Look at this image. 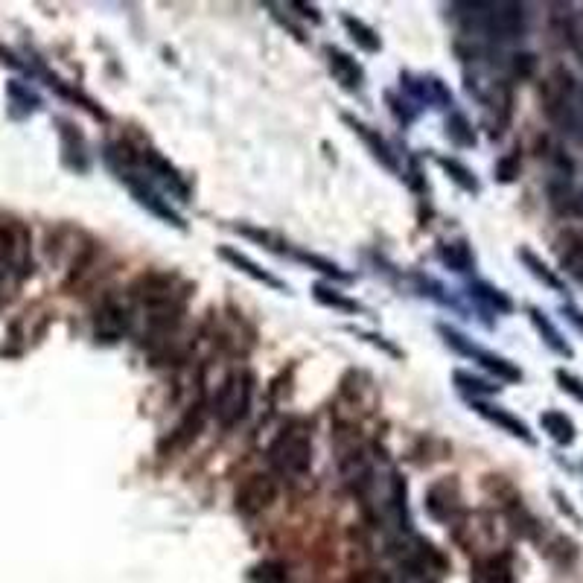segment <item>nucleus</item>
<instances>
[{"label":"nucleus","mask_w":583,"mask_h":583,"mask_svg":"<svg viewBox=\"0 0 583 583\" xmlns=\"http://www.w3.org/2000/svg\"><path fill=\"white\" fill-rule=\"evenodd\" d=\"M540 426H543V432L549 435L551 441L560 446H572L575 438H578V429H575L572 417L557 412V409H549V412L540 414Z\"/></svg>","instance_id":"nucleus-17"},{"label":"nucleus","mask_w":583,"mask_h":583,"mask_svg":"<svg viewBox=\"0 0 583 583\" xmlns=\"http://www.w3.org/2000/svg\"><path fill=\"white\" fill-rule=\"evenodd\" d=\"M120 181L129 187V193L135 196V202L140 207H146L149 213H155L158 219H164L167 225H175V228H184V222H181V216L172 210L155 190H152V184L146 181V175H138V172H126V175H120Z\"/></svg>","instance_id":"nucleus-11"},{"label":"nucleus","mask_w":583,"mask_h":583,"mask_svg":"<svg viewBox=\"0 0 583 583\" xmlns=\"http://www.w3.org/2000/svg\"><path fill=\"white\" fill-rule=\"evenodd\" d=\"M566 35H569V44H572V50L578 53V59L583 62V9L581 12H572V15H569Z\"/></svg>","instance_id":"nucleus-31"},{"label":"nucleus","mask_w":583,"mask_h":583,"mask_svg":"<svg viewBox=\"0 0 583 583\" xmlns=\"http://www.w3.org/2000/svg\"><path fill=\"white\" fill-rule=\"evenodd\" d=\"M298 260H304L307 266H315L318 272H324V275L336 277V280H350V275H344V272L339 269V266H336V263H330V260L318 257V254H304V251H298Z\"/></svg>","instance_id":"nucleus-30"},{"label":"nucleus","mask_w":583,"mask_h":583,"mask_svg":"<svg viewBox=\"0 0 583 583\" xmlns=\"http://www.w3.org/2000/svg\"><path fill=\"white\" fill-rule=\"evenodd\" d=\"M473 403V409L484 417V420H490L493 426H499L502 432H508V435H514V438H519V441H525V444H537L534 441V435H531V429L519 420V417H514V414L508 412V409H499V406H490V403H484V400H470Z\"/></svg>","instance_id":"nucleus-16"},{"label":"nucleus","mask_w":583,"mask_h":583,"mask_svg":"<svg viewBox=\"0 0 583 583\" xmlns=\"http://www.w3.org/2000/svg\"><path fill=\"white\" fill-rule=\"evenodd\" d=\"M138 167H146V172L155 175L178 202H190V187H187V181L181 178V172L175 170L158 149H152V146H138Z\"/></svg>","instance_id":"nucleus-9"},{"label":"nucleus","mask_w":583,"mask_h":583,"mask_svg":"<svg viewBox=\"0 0 583 583\" xmlns=\"http://www.w3.org/2000/svg\"><path fill=\"white\" fill-rule=\"evenodd\" d=\"M438 260L444 263L446 269H452V272H470L473 263H476L473 248H470L464 240L441 242V245H438Z\"/></svg>","instance_id":"nucleus-21"},{"label":"nucleus","mask_w":583,"mask_h":583,"mask_svg":"<svg viewBox=\"0 0 583 583\" xmlns=\"http://www.w3.org/2000/svg\"><path fill=\"white\" fill-rule=\"evenodd\" d=\"M543 105L551 123L569 135H583V91L569 70H554L543 82Z\"/></svg>","instance_id":"nucleus-3"},{"label":"nucleus","mask_w":583,"mask_h":583,"mask_svg":"<svg viewBox=\"0 0 583 583\" xmlns=\"http://www.w3.org/2000/svg\"><path fill=\"white\" fill-rule=\"evenodd\" d=\"M342 24L347 35L356 41V47H362L365 53H377L379 47H382V41H379V35L374 27H368L362 18H353V15H342Z\"/></svg>","instance_id":"nucleus-22"},{"label":"nucleus","mask_w":583,"mask_h":583,"mask_svg":"<svg viewBox=\"0 0 583 583\" xmlns=\"http://www.w3.org/2000/svg\"><path fill=\"white\" fill-rule=\"evenodd\" d=\"M260 583H286V575L277 563H266L260 566Z\"/></svg>","instance_id":"nucleus-34"},{"label":"nucleus","mask_w":583,"mask_h":583,"mask_svg":"<svg viewBox=\"0 0 583 583\" xmlns=\"http://www.w3.org/2000/svg\"><path fill=\"white\" fill-rule=\"evenodd\" d=\"M516 175H519V158L516 155H508L496 164V178L499 181H514Z\"/></svg>","instance_id":"nucleus-33"},{"label":"nucleus","mask_w":583,"mask_h":583,"mask_svg":"<svg viewBox=\"0 0 583 583\" xmlns=\"http://www.w3.org/2000/svg\"><path fill=\"white\" fill-rule=\"evenodd\" d=\"M438 164H441V170L464 190V193H479V178H476V172L470 170L467 164H461L458 158H438Z\"/></svg>","instance_id":"nucleus-26"},{"label":"nucleus","mask_w":583,"mask_h":583,"mask_svg":"<svg viewBox=\"0 0 583 583\" xmlns=\"http://www.w3.org/2000/svg\"><path fill=\"white\" fill-rule=\"evenodd\" d=\"M452 18L467 33L487 35L496 41L519 38L528 27V12L522 3H452Z\"/></svg>","instance_id":"nucleus-2"},{"label":"nucleus","mask_w":583,"mask_h":583,"mask_svg":"<svg viewBox=\"0 0 583 583\" xmlns=\"http://www.w3.org/2000/svg\"><path fill=\"white\" fill-rule=\"evenodd\" d=\"M560 312L566 315V321H569V324H572V327H575V330H578V333L583 336V312L581 309L572 307V304H566V307L560 309Z\"/></svg>","instance_id":"nucleus-35"},{"label":"nucleus","mask_w":583,"mask_h":583,"mask_svg":"<svg viewBox=\"0 0 583 583\" xmlns=\"http://www.w3.org/2000/svg\"><path fill=\"white\" fill-rule=\"evenodd\" d=\"M446 138L452 140L455 146H461V149L476 146V132H473L470 120H467L461 111H452V114L446 117Z\"/></svg>","instance_id":"nucleus-27"},{"label":"nucleus","mask_w":583,"mask_h":583,"mask_svg":"<svg viewBox=\"0 0 583 583\" xmlns=\"http://www.w3.org/2000/svg\"><path fill=\"white\" fill-rule=\"evenodd\" d=\"M342 120L350 126V132L353 135H359L362 138V143L368 146V152L377 158L379 164L385 167V170H391V172H400V164H397V155L391 152V146L385 143V138L379 135L377 129H371L368 123H362V120H356L353 114H342Z\"/></svg>","instance_id":"nucleus-13"},{"label":"nucleus","mask_w":583,"mask_h":583,"mask_svg":"<svg viewBox=\"0 0 583 583\" xmlns=\"http://www.w3.org/2000/svg\"><path fill=\"white\" fill-rule=\"evenodd\" d=\"M461 511V487L455 479H438L426 490V514L435 522H455Z\"/></svg>","instance_id":"nucleus-10"},{"label":"nucleus","mask_w":583,"mask_h":583,"mask_svg":"<svg viewBox=\"0 0 583 583\" xmlns=\"http://www.w3.org/2000/svg\"><path fill=\"white\" fill-rule=\"evenodd\" d=\"M557 254H560V266L566 275H572L583 286V240L575 234H566L557 242Z\"/></svg>","instance_id":"nucleus-20"},{"label":"nucleus","mask_w":583,"mask_h":583,"mask_svg":"<svg viewBox=\"0 0 583 583\" xmlns=\"http://www.w3.org/2000/svg\"><path fill=\"white\" fill-rule=\"evenodd\" d=\"M438 333L444 336V342L449 344L452 350H458V353H464V356L476 359L484 371L496 374V377L505 379V382H519V379H522V371L516 368L511 359H505V356H499V353H493V350H484V347L473 344L470 339H464L458 330H452V327H446V324L438 327Z\"/></svg>","instance_id":"nucleus-6"},{"label":"nucleus","mask_w":583,"mask_h":583,"mask_svg":"<svg viewBox=\"0 0 583 583\" xmlns=\"http://www.w3.org/2000/svg\"><path fill=\"white\" fill-rule=\"evenodd\" d=\"M62 129V149H65V164L70 170L85 172L88 170V152H85V138L76 132V126H70L65 120H59Z\"/></svg>","instance_id":"nucleus-19"},{"label":"nucleus","mask_w":583,"mask_h":583,"mask_svg":"<svg viewBox=\"0 0 583 583\" xmlns=\"http://www.w3.org/2000/svg\"><path fill=\"white\" fill-rule=\"evenodd\" d=\"M312 295H315V301L318 304H324V307H333L339 309V312H362V304H356L353 298H347V295H342L339 289H333V286H327V283H315L312 286Z\"/></svg>","instance_id":"nucleus-24"},{"label":"nucleus","mask_w":583,"mask_h":583,"mask_svg":"<svg viewBox=\"0 0 583 583\" xmlns=\"http://www.w3.org/2000/svg\"><path fill=\"white\" fill-rule=\"evenodd\" d=\"M251 397H254V374L251 371H234L222 379L216 397H213V417L222 429H234L248 417L251 409Z\"/></svg>","instance_id":"nucleus-5"},{"label":"nucleus","mask_w":583,"mask_h":583,"mask_svg":"<svg viewBox=\"0 0 583 583\" xmlns=\"http://www.w3.org/2000/svg\"><path fill=\"white\" fill-rule=\"evenodd\" d=\"M481 583H511V557L508 554H493L481 563Z\"/></svg>","instance_id":"nucleus-28"},{"label":"nucleus","mask_w":583,"mask_h":583,"mask_svg":"<svg viewBox=\"0 0 583 583\" xmlns=\"http://www.w3.org/2000/svg\"><path fill=\"white\" fill-rule=\"evenodd\" d=\"M324 56H327V68L333 73V79L342 85L344 91H362L365 70L350 53H344L339 47H324Z\"/></svg>","instance_id":"nucleus-12"},{"label":"nucleus","mask_w":583,"mask_h":583,"mask_svg":"<svg viewBox=\"0 0 583 583\" xmlns=\"http://www.w3.org/2000/svg\"><path fill=\"white\" fill-rule=\"evenodd\" d=\"M403 85L406 91L412 94L417 103L438 105V108H449L452 105V94L438 76H412V73H403Z\"/></svg>","instance_id":"nucleus-14"},{"label":"nucleus","mask_w":583,"mask_h":583,"mask_svg":"<svg viewBox=\"0 0 583 583\" xmlns=\"http://www.w3.org/2000/svg\"><path fill=\"white\" fill-rule=\"evenodd\" d=\"M269 464L286 481H301L312 470V432L304 423H289L269 444Z\"/></svg>","instance_id":"nucleus-4"},{"label":"nucleus","mask_w":583,"mask_h":583,"mask_svg":"<svg viewBox=\"0 0 583 583\" xmlns=\"http://www.w3.org/2000/svg\"><path fill=\"white\" fill-rule=\"evenodd\" d=\"M528 318H531L534 330L543 336V342H546V347H549V350H554L557 356H566V359H572V347H569V342L563 339V333H560V330L551 324L549 315H546L543 309L531 307L528 309Z\"/></svg>","instance_id":"nucleus-18"},{"label":"nucleus","mask_w":583,"mask_h":583,"mask_svg":"<svg viewBox=\"0 0 583 583\" xmlns=\"http://www.w3.org/2000/svg\"><path fill=\"white\" fill-rule=\"evenodd\" d=\"M129 295L146 309L152 339H170L172 333H175V327L181 324V315H184L187 286L175 275L146 272V275H140L132 283Z\"/></svg>","instance_id":"nucleus-1"},{"label":"nucleus","mask_w":583,"mask_h":583,"mask_svg":"<svg viewBox=\"0 0 583 583\" xmlns=\"http://www.w3.org/2000/svg\"><path fill=\"white\" fill-rule=\"evenodd\" d=\"M452 379H455V385H458L464 394H473V400H481V397H487V394H493V391H496V385H490V382H484V379L473 377V374H467V371H455Z\"/></svg>","instance_id":"nucleus-29"},{"label":"nucleus","mask_w":583,"mask_h":583,"mask_svg":"<svg viewBox=\"0 0 583 583\" xmlns=\"http://www.w3.org/2000/svg\"><path fill=\"white\" fill-rule=\"evenodd\" d=\"M132 327V309L123 298L108 295L94 312V336L100 342H120Z\"/></svg>","instance_id":"nucleus-7"},{"label":"nucleus","mask_w":583,"mask_h":583,"mask_svg":"<svg viewBox=\"0 0 583 583\" xmlns=\"http://www.w3.org/2000/svg\"><path fill=\"white\" fill-rule=\"evenodd\" d=\"M277 499V481L269 473H254L237 487V511L242 516H257L269 511Z\"/></svg>","instance_id":"nucleus-8"},{"label":"nucleus","mask_w":583,"mask_h":583,"mask_svg":"<svg viewBox=\"0 0 583 583\" xmlns=\"http://www.w3.org/2000/svg\"><path fill=\"white\" fill-rule=\"evenodd\" d=\"M557 382H560V388L566 391V394H572L575 400H581L583 403V382L578 377H572V374H566V371H557Z\"/></svg>","instance_id":"nucleus-32"},{"label":"nucleus","mask_w":583,"mask_h":583,"mask_svg":"<svg viewBox=\"0 0 583 583\" xmlns=\"http://www.w3.org/2000/svg\"><path fill=\"white\" fill-rule=\"evenodd\" d=\"M470 292H473V298H479L484 307H490L493 312H514V301L502 292V289H496V286H490V283H484V280H476L473 286H470Z\"/></svg>","instance_id":"nucleus-25"},{"label":"nucleus","mask_w":583,"mask_h":583,"mask_svg":"<svg viewBox=\"0 0 583 583\" xmlns=\"http://www.w3.org/2000/svg\"><path fill=\"white\" fill-rule=\"evenodd\" d=\"M219 257H222L228 266H234L237 272L251 277V280H257V283H263V286H269V289H277V292H289V289H286V283H283L280 277H275L272 272H266V269H260V266L248 257V254H242V251H237V248L222 245V248H219Z\"/></svg>","instance_id":"nucleus-15"},{"label":"nucleus","mask_w":583,"mask_h":583,"mask_svg":"<svg viewBox=\"0 0 583 583\" xmlns=\"http://www.w3.org/2000/svg\"><path fill=\"white\" fill-rule=\"evenodd\" d=\"M516 257H519V260L525 263V269H528L531 275L537 277V280H540L543 286H549V289H554V292H563V280L554 275L549 266H546V263H543V260H540V257H537V254L531 251V248H519V251H516Z\"/></svg>","instance_id":"nucleus-23"}]
</instances>
